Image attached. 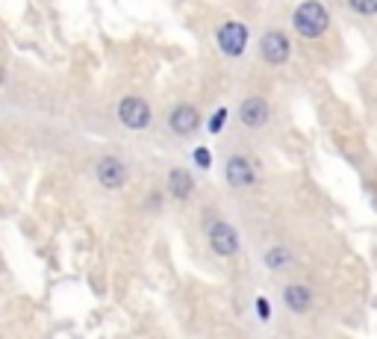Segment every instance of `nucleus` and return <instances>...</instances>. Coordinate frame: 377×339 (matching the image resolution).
<instances>
[{"label":"nucleus","mask_w":377,"mask_h":339,"mask_svg":"<svg viewBox=\"0 0 377 339\" xmlns=\"http://www.w3.org/2000/svg\"><path fill=\"white\" fill-rule=\"evenodd\" d=\"M295 30L301 33L304 38H319L327 30V12L322 4L315 0H307L304 6H297L295 12Z\"/></svg>","instance_id":"nucleus-1"},{"label":"nucleus","mask_w":377,"mask_h":339,"mask_svg":"<svg viewBox=\"0 0 377 339\" xmlns=\"http://www.w3.org/2000/svg\"><path fill=\"white\" fill-rule=\"evenodd\" d=\"M118 115H121L124 127H130V130H145L151 124V107L142 101V97H124Z\"/></svg>","instance_id":"nucleus-2"},{"label":"nucleus","mask_w":377,"mask_h":339,"mask_svg":"<svg viewBox=\"0 0 377 339\" xmlns=\"http://www.w3.org/2000/svg\"><path fill=\"white\" fill-rule=\"evenodd\" d=\"M218 45H222V50L227 56H239L248 45V30L245 24H224L222 30H218Z\"/></svg>","instance_id":"nucleus-3"},{"label":"nucleus","mask_w":377,"mask_h":339,"mask_svg":"<svg viewBox=\"0 0 377 339\" xmlns=\"http://www.w3.org/2000/svg\"><path fill=\"white\" fill-rule=\"evenodd\" d=\"M209 245H212L215 254L230 257V254H236V248H239V236H236V230L227 222H218L209 230Z\"/></svg>","instance_id":"nucleus-4"},{"label":"nucleus","mask_w":377,"mask_h":339,"mask_svg":"<svg viewBox=\"0 0 377 339\" xmlns=\"http://www.w3.org/2000/svg\"><path fill=\"white\" fill-rule=\"evenodd\" d=\"M97 181H101L106 189L124 186V181H127V168H124V163H121V159H115V156L101 159V166H97Z\"/></svg>","instance_id":"nucleus-5"},{"label":"nucleus","mask_w":377,"mask_h":339,"mask_svg":"<svg viewBox=\"0 0 377 339\" xmlns=\"http://www.w3.org/2000/svg\"><path fill=\"white\" fill-rule=\"evenodd\" d=\"M263 56H266V63H271V65L286 63V56H289V38L283 33H277V30L266 33V38H263Z\"/></svg>","instance_id":"nucleus-6"},{"label":"nucleus","mask_w":377,"mask_h":339,"mask_svg":"<svg viewBox=\"0 0 377 339\" xmlns=\"http://www.w3.org/2000/svg\"><path fill=\"white\" fill-rule=\"evenodd\" d=\"M242 122L248 127H263L268 122V104L263 101V97H248V101L242 104Z\"/></svg>","instance_id":"nucleus-7"},{"label":"nucleus","mask_w":377,"mask_h":339,"mask_svg":"<svg viewBox=\"0 0 377 339\" xmlns=\"http://www.w3.org/2000/svg\"><path fill=\"white\" fill-rule=\"evenodd\" d=\"M171 127H174V133H180V136L195 133V127H197V109L195 107H177L174 115H171Z\"/></svg>","instance_id":"nucleus-8"},{"label":"nucleus","mask_w":377,"mask_h":339,"mask_svg":"<svg viewBox=\"0 0 377 339\" xmlns=\"http://www.w3.org/2000/svg\"><path fill=\"white\" fill-rule=\"evenodd\" d=\"M227 181L233 186H248V183H253V168L248 166V159H242V156H233L230 159V163H227Z\"/></svg>","instance_id":"nucleus-9"},{"label":"nucleus","mask_w":377,"mask_h":339,"mask_svg":"<svg viewBox=\"0 0 377 339\" xmlns=\"http://www.w3.org/2000/svg\"><path fill=\"white\" fill-rule=\"evenodd\" d=\"M192 186H195V181H192L189 171H183V168H174L171 171V177H168V192L174 198H180V201H183V198H189Z\"/></svg>","instance_id":"nucleus-10"},{"label":"nucleus","mask_w":377,"mask_h":339,"mask_svg":"<svg viewBox=\"0 0 377 339\" xmlns=\"http://www.w3.org/2000/svg\"><path fill=\"white\" fill-rule=\"evenodd\" d=\"M310 301H312V295H310L307 286H289V289H286V304H289L292 310L304 313V310L310 307Z\"/></svg>","instance_id":"nucleus-11"},{"label":"nucleus","mask_w":377,"mask_h":339,"mask_svg":"<svg viewBox=\"0 0 377 339\" xmlns=\"http://www.w3.org/2000/svg\"><path fill=\"white\" fill-rule=\"evenodd\" d=\"M289 263H292V254H289V251H283V248L268 251V266H271V269H283V266H289Z\"/></svg>","instance_id":"nucleus-12"},{"label":"nucleus","mask_w":377,"mask_h":339,"mask_svg":"<svg viewBox=\"0 0 377 339\" xmlns=\"http://www.w3.org/2000/svg\"><path fill=\"white\" fill-rule=\"evenodd\" d=\"M348 4L360 15H377V0H348Z\"/></svg>","instance_id":"nucleus-13"},{"label":"nucleus","mask_w":377,"mask_h":339,"mask_svg":"<svg viewBox=\"0 0 377 339\" xmlns=\"http://www.w3.org/2000/svg\"><path fill=\"white\" fill-rule=\"evenodd\" d=\"M224 118H227V109H218V112H215V115L209 118V130H212V133H218V130H222Z\"/></svg>","instance_id":"nucleus-14"},{"label":"nucleus","mask_w":377,"mask_h":339,"mask_svg":"<svg viewBox=\"0 0 377 339\" xmlns=\"http://www.w3.org/2000/svg\"><path fill=\"white\" fill-rule=\"evenodd\" d=\"M195 163L201 166V168H209V163H212V159H209V151H207V148H197V151H195Z\"/></svg>","instance_id":"nucleus-15"},{"label":"nucleus","mask_w":377,"mask_h":339,"mask_svg":"<svg viewBox=\"0 0 377 339\" xmlns=\"http://www.w3.org/2000/svg\"><path fill=\"white\" fill-rule=\"evenodd\" d=\"M256 313H260V318H268V301H266V298L256 301Z\"/></svg>","instance_id":"nucleus-16"}]
</instances>
